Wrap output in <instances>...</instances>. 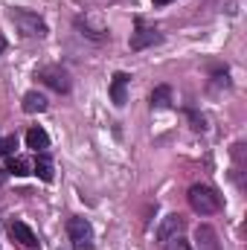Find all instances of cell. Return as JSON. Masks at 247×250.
<instances>
[{"label": "cell", "instance_id": "obj_11", "mask_svg": "<svg viewBox=\"0 0 247 250\" xmlns=\"http://www.w3.org/2000/svg\"><path fill=\"white\" fill-rule=\"evenodd\" d=\"M23 114H41V111H47V96H41L38 90H29L26 96H23Z\"/></svg>", "mask_w": 247, "mask_h": 250}, {"label": "cell", "instance_id": "obj_3", "mask_svg": "<svg viewBox=\"0 0 247 250\" xmlns=\"http://www.w3.org/2000/svg\"><path fill=\"white\" fill-rule=\"evenodd\" d=\"M67 236L73 242V250H90L93 248V227L84 218H70L67 221Z\"/></svg>", "mask_w": 247, "mask_h": 250}, {"label": "cell", "instance_id": "obj_9", "mask_svg": "<svg viewBox=\"0 0 247 250\" xmlns=\"http://www.w3.org/2000/svg\"><path fill=\"white\" fill-rule=\"evenodd\" d=\"M195 239H198V248H201V250H221L218 233H215L209 224H201V227L195 230Z\"/></svg>", "mask_w": 247, "mask_h": 250}, {"label": "cell", "instance_id": "obj_5", "mask_svg": "<svg viewBox=\"0 0 247 250\" xmlns=\"http://www.w3.org/2000/svg\"><path fill=\"white\" fill-rule=\"evenodd\" d=\"M184 230H186V218L184 215H166L163 218V224L157 227V242L160 245H166L169 239H175V236H184Z\"/></svg>", "mask_w": 247, "mask_h": 250}, {"label": "cell", "instance_id": "obj_15", "mask_svg": "<svg viewBox=\"0 0 247 250\" xmlns=\"http://www.w3.org/2000/svg\"><path fill=\"white\" fill-rule=\"evenodd\" d=\"M163 250H192V248H189V242H186L184 236H175V239H169L163 245Z\"/></svg>", "mask_w": 247, "mask_h": 250}, {"label": "cell", "instance_id": "obj_1", "mask_svg": "<svg viewBox=\"0 0 247 250\" xmlns=\"http://www.w3.org/2000/svg\"><path fill=\"white\" fill-rule=\"evenodd\" d=\"M189 207L198 212V215H212L221 209V195L215 192L212 187H204V184H195L189 187Z\"/></svg>", "mask_w": 247, "mask_h": 250}, {"label": "cell", "instance_id": "obj_17", "mask_svg": "<svg viewBox=\"0 0 247 250\" xmlns=\"http://www.w3.org/2000/svg\"><path fill=\"white\" fill-rule=\"evenodd\" d=\"M3 50H6V38L0 35V53H3Z\"/></svg>", "mask_w": 247, "mask_h": 250}, {"label": "cell", "instance_id": "obj_6", "mask_svg": "<svg viewBox=\"0 0 247 250\" xmlns=\"http://www.w3.org/2000/svg\"><path fill=\"white\" fill-rule=\"evenodd\" d=\"M160 44V32L151 26H143V21H137V32H131V50H145Z\"/></svg>", "mask_w": 247, "mask_h": 250}, {"label": "cell", "instance_id": "obj_19", "mask_svg": "<svg viewBox=\"0 0 247 250\" xmlns=\"http://www.w3.org/2000/svg\"><path fill=\"white\" fill-rule=\"evenodd\" d=\"M0 189H3V181H0Z\"/></svg>", "mask_w": 247, "mask_h": 250}, {"label": "cell", "instance_id": "obj_8", "mask_svg": "<svg viewBox=\"0 0 247 250\" xmlns=\"http://www.w3.org/2000/svg\"><path fill=\"white\" fill-rule=\"evenodd\" d=\"M128 82H131L128 73H117V76L111 79V102H114L117 108H123L125 99H128Z\"/></svg>", "mask_w": 247, "mask_h": 250}, {"label": "cell", "instance_id": "obj_13", "mask_svg": "<svg viewBox=\"0 0 247 250\" xmlns=\"http://www.w3.org/2000/svg\"><path fill=\"white\" fill-rule=\"evenodd\" d=\"M172 105V90L166 84H160L154 93H151V108H169Z\"/></svg>", "mask_w": 247, "mask_h": 250}, {"label": "cell", "instance_id": "obj_7", "mask_svg": "<svg viewBox=\"0 0 247 250\" xmlns=\"http://www.w3.org/2000/svg\"><path fill=\"white\" fill-rule=\"evenodd\" d=\"M9 233H12V239L21 245L23 250H29V248H38V239H35V233L23 224V221H12L9 224Z\"/></svg>", "mask_w": 247, "mask_h": 250}, {"label": "cell", "instance_id": "obj_18", "mask_svg": "<svg viewBox=\"0 0 247 250\" xmlns=\"http://www.w3.org/2000/svg\"><path fill=\"white\" fill-rule=\"evenodd\" d=\"M154 3H160V6H163V3H172V0H154Z\"/></svg>", "mask_w": 247, "mask_h": 250}, {"label": "cell", "instance_id": "obj_12", "mask_svg": "<svg viewBox=\"0 0 247 250\" xmlns=\"http://www.w3.org/2000/svg\"><path fill=\"white\" fill-rule=\"evenodd\" d=\"M9 172L12 175H18V178H23V175H32V163L26 160V157H9Z\"/></svg>", "mask_w": 247, "mask_h": 250}, {"label": "cell", "instance_id": "obj_4", "mask_svg": "<svg viewBox=\"0 0 247 250\" xmlns=\"http://www.w3.org/2000/svg\"><path fill=\"white\" fill-rule=\"evenodd\" d=\"M38 79H41L44 84H50L53 90H59V93H67V90H70V76H67V70L56 67V64L41 67V70H38Z\"/></svg>", "mask_w": 247, "mask_h": 250}, {"label": "cell", "instance_id": "obj_16", "mask_svg": "<svg viewBox=\"0 0 247 250\" xmlns=\"http://www.w3.org/2000/svg\"><path fill=\"white\" fill-rule=\"evenodd\" d=\"M15 146H18V140H15V137H3V140H0V154H9Z\"/></svg>", "mask_w": 247, "mask_h": 250}, {"label": "cell", "instance_id": "obj_2", "mask_svg": "<svg viewBox=\"0 0 247 250\" xmlns=\"http://www.w3.org/2000/svg\"><path fill=\"white\" fill-rule=\"evenodd\" d=\"M9 18H12V23L18 26V32L26 35V38H44V35H47L44 18H38V15L29 12V9H9Z\"/></svg>", "mask_w": 247, "mask_h": 250}, {"label": "cell", "instance_id": "obj_14", "mask_svg": "<svg viewBox=\"0 0 247 250\" xmlns=\"http://www.w3.org/2000/svg\"><path fill=\"white\" fill-rule=\"evenodd\" d=\"M32 172H35V175H38L41 181H53V163H50V157H44V154H41V157L35 160Z\"/></svg>", "mask_w": 247, "mask_h": 250}, {"label": "cell", "instance_id": "obj_10", "mask_svg": "<svg viewBox=\"0 0 247 250\" xmlns=\"http://www.w3.org/2000/svg\"><path fill=\"white\" fill-rule=\"evenodd\" d=\"M26 146H29L32 151H47V148H50V134H47L44 128H29V131H26Z\"/></svg>", "mask_w": 247, "mask_h": 250}]
</instances>
